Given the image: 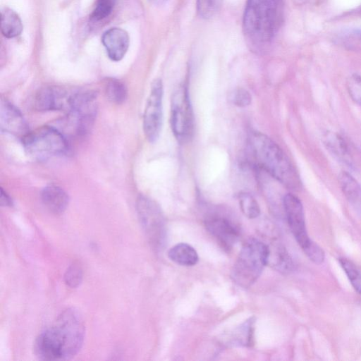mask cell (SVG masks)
Returning a JSON list of instances; mask_svg holds the SVG:
<instances>
[{
    "instance_id": "obj_1",
    "label": "cell",
    "mask_w": 361,
    "mask_h": 361,
    "mask_svg": "<svg viewBox=\"0 0 361 361\" xmlns=\"http://www.w3.org/2000/svg\"><path fill=\"white\" fill-rule=\"evenodd\" d=\"M85 334L84 322L75 308H68L52 326L36 338L33 350L42 360H65L73 357L81 349Z\"/></svg>"
},
{
    "instance_id": "obj_2",
    "label": "cell",
    "mask_w": 361,
    "mask_h": 361,
    "mask_svg": "<svg viewBox=\"0 0 361 361\" xmlns=\"http://www.w3.org/2000/svg\"><path fill=\"white\" fill-rule=\"evenodd\" d=\"M283 0H247L243 30L252 51H267L283 20Z\"/></svg>"
},
{
    "instance_id": "obj_3",
    "label": "cell",
    "mask_w": 361,
    "mask_h": 361,
    "mask_svg": "<svg viewBox=\"0 0 361 361\" xmlns=\"http://www.w3.org/2000/svg\"><path fill=\"white\" fill-rule=\"evenodd\" d=\"M248 147L255 163L290 190L301 188L300 176L283 150L267 135L252 131Z\"/></svg>"
},
{
    "instance_id": "obj_4",
    "label": "cell",
    "mask_w": 361,
    "mask_h": 361,
    "mask_svg": "<svg viewBox=\"0 0 361 361\" xmlns=\"http://www.w3.org/2000/svg\"><path fill=\"white\" fill-rule=\"evenodd\" d=\"M269 247L256 238L248 239L243 245L233 266L231 277L243 288L252 286L268 264Z\"/></svg>"
},
{
    "instance_id": "obj_5",
    "label": "cell",
    "mask_w": 361,
    "mask_h": 361,
    "mask_svg": "<svg viewBox=\"0 0 361 361\" xmlns=\"http://www.w3.org/2000/svg\"><path fill=\"white\" fill-rule=\"evenodd\" d=\"M22 142L27 154L38 159L62 155L68 150V143L64 135L51 126H43L30 131Z\"/></svg>"
},
{
    "instance_id": "obj_6",
    "label": "cell",
    "mask_w": 361,
    "mask_h": 361,
    "mask_svg": "<svg viewBox=\"0 0 361 361\" xmlns=\"http://www.w3.org/2000/svg\"><path fill=\"white\" fill-rule=\"evenodd\" d=\"M171 126L180 143L189 142L194 133L195 120L188 88L180 85L171 98Z\"/></svg>"
},
{
    "instance_id": "obj_7",
    "label": "cell",
    "mask_w": 361,
    "mask_h": 361,
    "mask_svg": "<svg viewBox=\"0 0 361 361\" xmlns=\"http://www.w3.org/2000/svg\"><path fill=\"white\" fill-rule=\"evenodd\" d=\"M136 210L149 243L154 249H161L166 238V221L161 208L153 200L140 195Z\"/></svg>"
},
{
    "instance_id": "obj_8",
    "label": "cell",
    "mask_w": 361,
    "mask_h": 361,
    "mask_svg": "<svg viewBox=\"0 0 361 361\" xmlns=\"http://www.w3.org/2000/svg\"><path fill=\"white\" fill-rule=\"evenodd\" d=\"M97 111V95L94 92H73L68 112L78 135L88 133L92 126Z\"/></svg>"
},
{
    "instance_id": "obj_9",
    "label": "cell",
    "mask_w": 361,
    "mask_h": 361,
    "mask_svg": "<svg viewBox=\"0 0 361 361\" xmlns=\"http://www.w3.org/2000/svg\"><path fill=\"white\" fill-rule=\"evenodd\" d=\"M163 84L160 79H155L151 85L143 115V130L150 142H155L159 135L163 121Z\"/></svg>"
},
{
    "instance_id": "obj_10",
    "label": "cell",
    "mask_w": 361,
    "mask_h": 361,
    "mask_svg": "<svg viewBox=\"0 0 361 361\" xmlns=\"http://www.w3.org/2000/svg\"><path fill=\"white\" fill-rule=\"evenodd\" d=\"M283 204L289 228L298 245L305 252L314 242L307 232L302 204L292 193H288L283 197Z\"/></svg>"
},
{
    "instance_id": "obj_11",
    "label": "cell",
    "mask_w": 361,
    "mask_h": 361,
    "mask_svg": "<svg viewBox=\"0 0 361 361\" xmlns=\"http://www.w3.org/2000/svg\"><path fill=\"white\" fill-rule=\"evenodd\" d=\"M207 231L222 247L230 250L240 238L238 226L230 219L219 215H210L204 220Z\"/></svg>"
},
{
    "instance_id": "obj_12",
    "label": "cell",
    "mask_w": 361,
    "mask_h": 361,
    "mask_svg": "<svg viewBox=\"0 0 361 361\" xmlns=\"http://www.w3.org/2000/svg\"><path fill=\"white\" fill-rule=\"evenodd\" d=\"M73 93L55 87L42 88L35 95V108L39 111L66 110L68 111Z\"/></svg>"
},
{
    "instance_id": "obj_13",
    "label": "cell",
    "mask_w": 361,
    "mask_h": 361,
    "mask_svg": "<svg viewBox=\"0 0 361 361\" xmlns=\"http://www.w3.org/2000/svg\"><path fill=\"white\" fill-rule=\"evenodd\" d=\"M0 126L1 130L19 137L21 140L30 132L28 125L20 111L6 100L1 101Z\"/></svg>"
},
{
    "instance_id": "obj_14",
    "label": "cell",
    "mask_w": 361,
    "mask_h": 361,
    "mask_svg": "<svg viewBox=\"0 0 361 361\" xmlns=\"http://www.w3.org/2000/svg\"><path fill=\"white\" fill-rule=\"evenodd\" d=\"M102 42L109 58L111 61H119L128 51L129 36L123 29L111 27L103 34Z\"/></svg>"
},
{
    "instance_id": "obj_15",
    "label": "cell",
    "mask_w": 361,
    "mask_h": 361,
    "mask_svg": "<svg viewBox=\"0 0 361 361\" xmlns=\"http://www.w3.org/2000/svg\"><path fill=\"white\" fill-rule=\"evenodd\" d=\"M322 142L326 149L339 161L348 167H353V160L344 138L338 133L326 131L322 135Z\"/></svg>"
},
{
    "instance_id": "obj_16",
    "label": "cell",
    "mask_w": 361,
    "mask_h": 361,
    "mask_svg": "<svg viewBox=\"0 0 361 361\" xmlns=\"http://www.w3.org/2000/svg\"><path fill=\"white\" fill-rule=\"evenodd\" d=\"M41 198L44 205L55 214H62L67 208L69 197L61 187L51 184L43 188Z\"/></svg>"
},
{
    "instance_id": "obj_17",
    "label": "cell",
    "mask_w": 361,
    "mask_h": 361,
    "mask_svg": "<svg viewBox=\"0 0 361 361\" xmlns=\"http://www.w3.org/2000/svg\"><path fill=\"white\" fill-rule=\"evenodd\" d=\"M269 247L268 264L276 271L288 274L294 270L293 260L286 247L279 243H274Z\"/></svg>"
},
{
    "instance_id": "obj_18",
    "label": "cell",
    "mask_w": 361,
    "mask_h": 361,
    "mask_svg": "<svg viewBox=\"0 0 361 361\" xmlns=\"http://www.w3.org/2000/svg\"><path fill=\"white\" fill-rule=\"evenodd\" d=\"M23 23L18 13L8 7L1 9V30L7 38H13L23 31Z\"/></svg>"
},
{
    "instance_id": "obj_19",
    "label": "cell",
    "mask_w": 361,
    "mask_h": 361,
    "mask_svg": "<svg viewBox=\"0 0 361 361\" xmlns=\"http://www.w3.org/2000/svg\"><path fill=\"white\" fill-rule=\"evenodd\" d=\"M169 259L175 263L183 266H193L198 262L196 250L187 243H178L168 252Z\"/></svg>"
},
{
    "instance_id": "obj_20",
    "label": "cell",
    "mask_w": 361,
    "mask_h": 361,
    "mask_svg": "<svg viewBox=\"0 0 361 361\" xmlns=\"http://www.w3.org/2000/svg\"><path fill=\"white\" fill-rule=\"evenodd\" d=\"M338 180L346 199L352 203L361 200V186L357 180L348 172L341 171Z\"/></svg>"
},
{
    "instance_id": "obj_21",
    "label": "cell",
    "mask_w": 361,
    "mask_h": 361,
    "mask_svg": "<svg viewBox=\"0 0 361 361\" xmlns=\"http://www.w3.org/2000/svg\"><path fill=\"white\" fill-rule=\"evenodd\" d=\"M255 322L254 317L250 318L234 330L230 341L232 345L250 346L253 343Z\"/></svg>"
},
{
    "instance_id": "obj_22",
    "label": "cell",
    "mask_w": 361,
    "mask_h": 361,
    "mask_svg": "<svg viewBox=\"0 0 361 361\" xmlns=\"http://www.w3.org/2000/svg\"><path fill=\"white\" fill-rule=\"evenodd\" d=\"M105 94L108 99L116 104L125 102L128 92L125 84L116 78H109L105 82Z\"/></svg>"
},
{
    "instance_id": "obj_23",
    "label": "cell",
    "mask_w": 361,
    "mask_h": 361,
    "mask_svg": "<svg viewBox=\"0 0 361 361\" xmlns=\"http://www.w3.org/2000/svg\"><path fill=\"white\" fill-rule=\"evenodd\" d=\"M338 260L351 285L361 294V267L346 258H339Z\"/></svg>"
},
{
    "instance_id": "obj_24",
    "label": "cell",
    "mask_w": 361,
    "mask_h": 361,
    "mask_svg": "<svg viewBox=\"0 0 361 361\" xmlns=\"http://www.w3.org/2000/svg\"><path fill=\"white\" fill-rule=\"evenodd\" d=\"M242 212L249 219H255L260 214V208L255 197L248 192H243L238 195Z\"/></svg>"
},
{
    "instance_id": "obj_25",
    "label": "cell",
    "mask_w": 361,
    "mask_h": 361,
    "mask_svg": "<svg viewBox=\"0 0 361 361\" xmlns=\"http://www.w3.org/2000/svg\"><path fill=\"white\" fill-rule=\"evenodd\" d=\"M115 4L116 0H97L95 8L90 16V20L99 22L106 18L111 13Z\"/></svg>"
},
{
    "instance_id": "obj_26",
    "label": "cell",
    "mask_w": 361,
    "mask_h": 361,
    "mask_svg": "<svg viewBox=\"0 0 361 361\" xmlns=\"http://www.w3.org/2000/svg\"><path fill=\"white\" fill-rule=\"evenodd\" d=\"M223 0H197V11L204 19L213 17L221 6Z\"/></svg>"
},
{
    "instance_id": "obj_27",
    "label": "cell",
    "mask_w": 361,
    "mask_h": 361,
    "mask_svg": "<svg viewBox=\"0 0 361 361\" xmlns=\"http://www.w3.org/2000/svg\"><path fill=\"white\" fill-rule=\"evenodd\" d=\"M82 281V269L80 265L74 262L71 264L64 274V281L72 288L78 287Z\"/></svg>"
},
{
    "instance_id": "obj_28",
    "label": "cell",
    "mask_w": 361,
    "mask_h": 361,
    "mask_svg": "<svg viewBox=\"0 0 361 361\" xmlns=\"http://www.w3.org/2000/svg\"><path fill=\"white\" fill-rule=\"evenodd\" d=\"M346 86L351 99L361 106V74H352L347 80Z\"/></svg>"
},
{
    "instance_id": "obj_29",
    "label": "cell",
    "mask_w": 361,
    "mask_h": 361,
    "mask_svg": "<svg viewBox=\"0 0 361 361\" xmlns=\"http://www.w3.org/2000/svg\"><path fill=\"white\" fill-rule=\"evenodd\" d=\"M230 102L238 107H245L250 104L252 98L250 92L244 88L238 87L232 90L228 95Z\"/></svg>"
},
{
    "instance_id": "obj_30",
    "label": "cell",
    "mask_w": 361,
    "mask_h": 361,
    "mask_svg": "<svg viewBox=\"0 0 361 361\" xmlns=\"http://www.w3.org/2000/svg\"><path fill=\"white\" fill-rule=\"evenodd\" d=\"M1 204L5 207H11L13 201L11 197L5 192L3 188H1Z\"/></svg>"
},
{
    "instance_id": "obj_31",
    "label": "cell",
    "mask_w": 361,
    "mask_h": 361,
    "mask_svg": "<svg viewBox=\"0 0 361 361\" xmlns=\"http://www.w3.org/2000/svg\"><path fill=\"white\" fill-rule=\"evenodd\" d=\"M154 5L160 6L165 4L168 0H149Z\"/></svg>"
},
{
    "instance_id": "obj_32",
    "label": "cell",
    "mask_w": 361,
    "mask_h": 361,
    "mask_svg": "<svg viewBox=\"0 0 361 361\" xmlns=\"http://www.w3.org/2000/svg\"><path fill=\"white\" fill-rule=\"evenodd\" d=\"M294 2L296 4H304L307 0H293Z\"/></svg>"
}]
</instances>
